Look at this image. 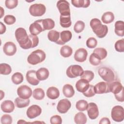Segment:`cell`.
<instances>
[{
  "label": "cell",
  "mask_w": 124,
  "mask_h": 124,
  "mask_svg": "<svg viewBox=\"0 0 124 124\" xmlns=\"http://www.w3.org/2000/svg\"><path fill=\"white\" fill-rule=\"evenodd\" d=\"M15 37L20 46L24 49L34 48L39 43V38L37 35H28L26 30L18 28L15 31Z\"/></svg>",
  "instance_id": "1"
},
{
  "label": "cell",
  "mask_w": 124,
  "mask_h": 124,
  "mask_svg": "<svg viewBox=\"0 0 124 124\" xmlns=\"http://www.w3.org/2000/svg\"><path fill=\"white\" fill-rule=\"evenodd\" d=\"M90 25L93 32L99 38H104L108 32V26L102 24L101 21L98 18H94L91 19Z\"/></svg>",
  "instance_id": "2"
},
{
  "label": "cell",
  "mask_w": 124,
  "mask_h": 124,
  "mask_svg": "<svg viewBox=\"0 0 124 124\" xmlns=\"http://www.w3.org/2000/svg\"><path fill=\"white\" fill-rule=\"evenodd\" d=\"M46 58L45 52L41 49H37L32 52L28 57L27 61L29 64L36 65L43 62Z\"/></svg>",
  "instance_id": "3"
},
{
  "label": "cell",
  "mask_w": 124,
  "mask_h": 124,
  "mask_svg": "<svg viewBox=\"0 0 124 124\" xmlns=\"http://www.w3.org/2000/svg\"><path fill=\"white\" fill-rule=\"evenodd\" d=\"M98 73L100 77L105 81L110 83L114 80L115 74L109 67L103 66L99 68Z\"/></svg>",
  "instance_id": "4"
},
{
  "label": "cell",
  "mask_w": 124,
  "mask_h": 124,
  "mask_svg": "<svg viewBox=\"0 0 124 124\" xmlns=\"http://www.w3.org/2000/svg\"><path fill=\"white\" fill-rule=\"evenodd\" d=\"M112 119L117 122H121L124 119V111L122 106L117 105L112 108L111 111Z\"/></svg>",
  "instance_id": "5"
},
{
  "label": "cell",
  "mask_w": 124,
  "mask_h": 124,
  "mask_svg": "<svg viewBox=\"0 0 124 124\" xmlns=\"http://www.w3.org/2000/svg\"><path fill=\"white\" fill-rule=\"evenodd\" d=\"M83 72V69L81 66L78 64L69 66L66 71V75L70 78H76L81 76Z\"/></svg>",
  "instance_id": "6"
},
{
  "label": "cell",
  "mask_w": 124,
  "mask_h": 124,
  "mask_svg": "<svg viewBox=\"0 0 124 124\" xmlns=\"http://www.w3.org/2000/svg\"><path fill=\"white\" fill-rule=\"evenodd\" d=\"M46 11V6L41 3L32 4L29 8L30 14L33 16H41L45 14Z\"/></svg>",
  "instance_id": "7"
},
{
  "label": "cell",
  "mask_w": 124,
  "mask_h": 124,
  "mask_svg": "<svg viewBox=\"0 0 124 124\" xmlns=\"http://www.w3.org/2000/svg\"><path fill=\"white\" fill-rule=\"evenodd\" d=\"M57 7L62 16H70L69 3L65 0H60L57 2Z\"/></svg>",
  "instance_id": "8"
},
{
  "label": "cell",
  "mask_w": 124,
  "mask_h": 124,
  "mask_svg": "<svg viewBox=\"0 0 124 124\" xmlns=\"http://www.w3.org/2000/svg\"><path fill=\"white\" fill-rule=\"evenodd\" d=\"M17 94L18 96L21 98L29 99L31 97L32 92L30 87L26 85H23L18 87L17 89Z\"/></svg>",
  "instance_id": "9"
},
{
  "label": "cell",
  "mask_w": 124,
  "mask_h": 124,
  "mask_svg": "<svg viewBox=\"0 0 124 124\" xmlns=\"http://www.w3.org/2000/svg\"><path fill=\"white\" fill-rule=\"evenodd\" d=\"M71 107L70 101L67 99H62L60 100L57 106L58 111L62 114L66 113Z\"/></svg>",
  "instance_id": "10"
},
{
  "label": "cell",
  "mask_w": 124,
  "mask_h": 124,
  "mask_svg": "<svg viewBox=\"0 0 124 124\" xmlns=\"http://www.w3.org/2000/svg\"><path fill=\"white\" fill-rule=\"evenodd\" d=\"M87 113L89 117L92 120H94L99 115V110L97 105L93 102L89 103L87 108Z\"/></svg>",
  "instance_id": "11"
},
{
  "label": "cell",
  "mask_w": 124,
  "mask_h": 124,
  "mask_svg": "<svg viewBox=\"0 0 124 124\" xmlns=\"http://www.w3.org/2000/svg\"><path fill=\"white\" fill-rule=\"evenodd\" d=\"M42 112L41 108L37 105H32L27 110V116L30 119H33L39 116Z\"/></svg>",
  "instance_id": "12"
},
{
  "label": "cell",
  "mask_w": 124,
  "mask_h": 124,
  "mask_svg": "<svg viewBox=\"0 0 124 124\" xmlns=\"http://www.w3.org/2000/svg\"><path fill=\"white\" fill-rule=\"evenodd\" d=\"M94 91L95 94H103L110 93L108 83L104 81L98 82L94 86Z\"/></svg>",
  "instance_id": "13"
},
{
  "label": "cell",
  "mask_w": 124,
  "mask_h": 124,
  "mask_svg": "<svg viewBox=\"0 0 124 124\" xmlns=\"http://www.w3.org/2000/svg\"><path fill=\"white\" fill-rule=\"evenodd\" d=\"M16 46L12 42H7L3 46L4 53L7 56H12L14 55L16 52Z\"/></svg>",
  "instance_id": "14"
},
{
  "label": "cell",
  "mask_w": 124,
  "mask_h": 124,
  "mask_svg": "<svg viewBox=\"0 0 124 124\" xmlns=\"http://www.w3.org/2000/svg\"><path fill=\"white\" fill-rule=\"evenodd\" d=\"M87 56V50L84 48H79L76 51L74 54V59L78 62H83L86 60Z\"/></svg>",
  "instance_id": "15"
},
{
  "label": "cell",
  "mask_w": 124,
  "mask_h": 124,
  "mask_svg": "<svg viewBox=\"0 0 124 124\" xmlns=\"http://www.w3.org/2000/svg\"><path fill=\"white\" fill-rule=\"evenodd\" d=\"M29 31L31 34L33 35H37L41 32L44 31L39 20L35 21L30 25Z\"/></svg>",
  "instance_id": "16"
},
{
  "label": "cell",
  "mask_w": 124,
  "mask_h": 124,
  "mask_svg": "<svg viewBox=\"0 0 124 124\" xmlns=\"http://www.w3.org/2000/svg\"><path fill=\"white\" fill-rule=\"evenodd\" d=\"M26 78L27 81L32 85H37L40 82L36 76V72L33 70L28 71L26 73Z\"/></svg>",
  "instance_id": "17"
},
{
  "label": "cell",
  "mask_w": 124,
  "mask_h": 124,
  "mask_svg": "<svg viewBox=\"0 0 124 124\" xmlns=\"http://www.w3.org/2000/svg\"><path fill=\"white\" fill-rule=\"evenodd\" d=\"M109 92L112 93L114 95L119 93L124 89V87L121 82L117 81H113L108 83Z\"/></svg>",
  "instance_id": "18"
},
{
  "label": "cell",
  "mask_w": 124,
  "mask_h": 124,
  "mask_svg": "<svg viewBox=\"0 0 124 124\" xmlns=\"http://www.w3.org/2000/svg\"><path fill=\"white\" fill-rule=\"evenodd\" d=\"M72 34L69 31H63L60 32V40L57 44L63 45L65 43L69 42L72 38Z\"/></svg>",
  "instance_id": "19"
},
{
  "label": "cell",
  "mask_w": 124,
  "mask_h": 124,
  "mask_svg": "<svg viewBox=\"0 0 124 124\" xmlns=\"http://www.w3.org/2000/svg\"><path fill=\"white\" fill-rule=\"evenodd\" d=\"M15 105L14 103L9 100H6L3 101L0 105L1 109L5 113H11L15 109Z\"/></svg>",
  "instance_id": "20"
},
{
  "label": "cell",
  "mask_w": 124,
  "mask_h": 124,
  "mask_svg": "<svg viewBox=\"0 0 124 124\" xmlns=\"http://www.w3.org/2000/svg\"><path fill=\"white\" fill-rule=\"evenodd\" d=\"M89 82L85 79L80 78L76 83V88L79 92L83 93L89 87Z\"/></svg>",
  "instance_id": "21"
},
{
  "label": "cell",
  "mask_w": 124,
  "mask_h": 124,
  "mask_svg": "<svg viewBox=\"0 0 124 124\" xmlns=\"http://www.w3.org/2000/svg\"><path fill=\"white\" fill-rule=\"evenodd\" d=\"M44 31L50 30L55 26V22L51 18H46L39 20Z\"/></svg>",
  "instance_id": "22"
},
{
  "label": "cell",
  "mask_w": 124,
  "mask_h": 124,
  "mask_svg": "<svg viewBox=\"0 0 124 124\" xmlns=\"http://www.w3.org/2000/svg\"><path fill=\"white\" fill-rule=\"evenodd\" d=\"M47 97L50 99H57L60 96V91L55 87H49L46 91Z\"/></svg>",
  "instance_id": "23"
},
{
  "label": "cell",
  "mask_w": 124,
  "mask_h": 124,
  "mask_svg": "<svg viewBox=\"0 0 124 124\" xmlns=\"http://www.w3.org/2000/svg\"><path fill=\"white\" fill-rule=\"evenodd\" d=\"M49 75L48 69L45 67L40 68L36 71V76L37 78L40 80H45L46 79Z\"/></svg>",
  "instance_id": "24"
},
{
  "label": "cell",
  "mask_w": 124,
  "mask_h": 124,
  "mask_svg": "<svg viewBox=\"0 0 124 124\" xmlns=\"http://www.w3.org/2000/svg\"><path fill=\"white\" fill-rule=\"evenodd\" d=\"M115 34L121 37L124 35V22L121 20L117 21L115 23Z\"/></svg>",
  "instance_id": "25"
},
{
  "label": "cell",
  "mask_w": 124,
  "mask_h": 124,
  "mask_svg": "<svg viewBox=\"0 0 124 124\" xmlns=\"http://www.w3.org/2000/svg\"><path fill=\"white\" fill-rule=\"evenodd\" d=\"M62 93L66 97L71 98L74 96L75 90L71 84H66L63 86Z\"/></svg>",
  "instance_id": "26"
},
{
  "label": "cell",
  "mask_w": 124,
  "mask_h": 124,
  "mask_svg": "<svg viewBox=\"0 0 124 124\" xmlns=\"http://www.w3.org/2000/svg\"><path fill=\"white\" fill-rule=\"evenodd\" d=\"M30 100L29 99H23L19 97H16L15 100V104L18 108H25L29 106Z\"/></svg>",
  "instance_id": "27"
},
{
  "label": "cell",
  "mask_w": 124,
  "mask_h": 124,
  "mask_svg": "<svg viewBox=\"0 0 124 124\" xmlns=\"http://www.w3.org/2000/svg\"><path fill=\"white\" fill-rule=\"evenodd\" d=\"M60 33L55 30H51L47 33V38L49 41L57 44L60 40Z\"/></svg>",
  "instance_id": "28"
},
{
  "label": "cell",
  "mask_w": 124,
  "mask_h": 124,
  "mask_svg": "<svg viewBox=\"0 0 124 124\" xmlns=\"http://www.w3.org/2000/svg\"><path fill=\"white\" fill-rule=\"evenodd\" d=\"M60 23L63 28H69L72 25L70 16H62L60 17Z\"/></svg>",
  "instance_id": "29"
},
{
  "label": "cell",
  "mask_w": 124,
  "mask_h": 124,
  "mask_svg": "<svg viewBox=\"0 0 124 124\" xmlns=\"http://www.w3.org/2000/svg\"><path fill=\"white\" fill-rule=\"evenodd\" d=\"M89 0H72L71 3L73 5L77 8H87L90 5Z\"/></svg>",
  "instance_id": "30"
},
{
  "label": "cell",
  "mask_w": 124,
  "mask_h": 124,
  "mask_svg": "<svg viewBox=\"0 0 124 124\" xmlns=\"http://www.w3.org/2000/svg\"><path fill=\"white\" fill-rule=\"evenodd\" d=\"M87 121L86 115L82 112H79L75 115L74 121L77 124H84L86 123Z\"/></svg>",
  "instance_id": "31"
},
{
  "label": "cell",
  "mask_w": 124,
  "mask_h": 124,
  "mask_svg": "<svg viewBox=\"0 0 124 124\" xmlns=\"http://www.w3.org/2000/svg\"><path fill=\"white\" fill-rule=\"evenodd\" d=\"M114 20V15L111 12H107L104 13L101 17V20L105 24H109Z\"/></svg>",
  "instance_id": "32"
},
{
  "label": "cell",
  "mask_w": 124,
  "mask_h": 124,
  "mask_svg": "<svg viewBox=\"0 0 124 124\" xmlns=\"http://www.w3.org/2000/svg\"><path fill=\"white\" fill-rule=\"evenodd\" d=\"M93 53L100 60H102L106 58L107 56V51L103 47H97L95 48Z\"/></svg>",
  "instance_id": "33"
},
{
  "label": "cell",
  "mask_w": 124,
  "mask_h": 124,
  "mask_svg": "<svg viewBox=\"0 0 124 124\" xmlns=\"http://www.w3.org/2000/svg\"><path fill=\"white\" fill-rule=\"evenodd\" d=\"M73 53L72 48L67 45L62 46L60 49V54L64 58H68L71 56Z\"/></svg>",
  "instance_id": "34"
},
{
  "label": "cell",
  "mask_w": 124,
  "mask_h": 124,
  "mask_svg": "<svg viewBox=\"0 0 124 124\" xmlns=\"http://www.w3.org/2000/svg\"><path fill=\"white\" fill-rule=\"evenodd\" d=\"M33 97L37 100H41L45 97V93L44 91L40 88L35 89L32 92Z\"/></svg>",
  "instance_id": "35"
},
{
  "label": "cell",
  "mask_w": 124,
  "mask_h": 124,
  "mask_svg": "<svg viewBox=\"0 0 124 124\" xmlns=\"http://www.w3.org/2000/svg\"><path fill=\"white\" fill-rule=\"evenodd\" d=\"M11 80L13 83L16 85H18L23 82L24 78L21 73L16 72L12 75L11 77Z\"/></svg>",
  "instance_id": "36"
},
{
  "label": "cell",
  "mask_w": 124,
  "mask_h": 124,
  "mask_svg": "<svg viewBox=\"0 0 124 124\" xmlns=\"http://www.w3.org/2000/svg\"><path fill=\"white\" fill-rule=\"evenodd\" d=\"M12 72V68L10 65L5 63L0 64V73L1 75H9Z\"/></svg>",
  "instance_id": "37"
},
{
  "label": "cell",
  "mask_w": 124,
  "mask_h": 124,
  "mask_svg": "<svg viewBox=\"0 0 124 124\" xmlns=\"http://www.w3.org/2000/svg\"><path fill=\"white\" fill-rule=\"evenodd\" d=\"M88 103L85 100H79L77 102L76 107L80 111H83L87 109Z\"/></svg>",
  "instance_id": "38"
},
{
  "label": "cell",
  "mask_w": 124,
  "mask_h": 124,
  "mask_svg": "<svg viewBox=\"0 0 124 124\" xmlns=\"http://www.w3.org/2000/svg\"><path fill=\"white\" fill-rule=\"evenodd\" d=\"M94 73L90 70L83 71L82 74L80 76V78H83L87 80L89 82L91 81L94 78Z\"/></svg>",
  "instance_id": "39"
},
{
  "label": "cell",
  "mask_w": 124,
  "mask_h": 124,
  "mask_svg": "<svg viewBox=\"0 0 124 124\" xmlns=\"http://www.w3.org/2000/svg\"><path fill=\"white\" fill-rule=\"evenodd\" d=\"M85 28V23L83 21L78 20L76 22L74 26V30L76 33H80L82 32Z\"/></svg>",
  "instance_id": "40"
},
{
  "label": "cell",
  "mask_w": 124,
  "mask_h": 124,
  "mask_svg": "<svg viewBox=\"0 0 124 124\" xmlns=\"http://www.w3.org/2000/svg\"><path fill=\"white\" fill-rule=\"evenodd\" d=\"M115 50L119 52L124 51V39H121L116 42L114 45Z\"/></svg>",
  "instance_id": "41"
},
{
  "label": "cell",
  "mask_w": 124,
  "mask_h": 124,
  "mask_svg": "<svg viewBox=\"0 0 124 124\" xmlns=\"http://www.w3.org/2000/svg\"><path fill=\"white\" fill-rule=\"evenodd\" d=\"M101 61L93 53H92L90 56L89 62L93 65H98L100 63Z\"/></svg>",
  "instance_id": "42"
},
{
  "label": "cell",
  "mask_w": 124,
  "mask_h": 124,
  "mask_svg": "<svg viewBox=\"0 0 124 124\" xmlns=\"http://www.w3.org/2000/svg\"><path fill=\"white\" fill-rule=\"evenodd\" d=\"M97 41L94 37H90L86 41V46L88 48H93L96 46Z\"/></svg>",
  "instance_id": "43"
},
{
  "label": "cell",
  "mask_w": 124,
  "mask_h": 124,
  "mask_svg": "<svg viewBox=\"0 0 124 124\" xmlns=\"http://www.w3.org/2000/svg\"><path fill=\"white\" fill-rule=\"evenodd\" d=\"M18 2L17 0H6L5 4L8 9H13L17 6Z\"/></svg>",
  "instance_id": "44"
},
{
  "label": "cell",
  "mask_w": 124,
  "mask_h": 124,
  "mask_svg": "<svg viewBox=\"0 0 124 124\" xmlns=\"http://www.w3.org/2000/svg\"><path fill=\"white\" fill-rule=\"evenodd\" d=\"M82 93L86 97H93L95 94V93L94 91V86L91 84H90L89 87L87 89V90Z\"/></svg>",
  "instance_id": "45"
},
{
  "label": "cell",
  "mask_w": 124,
  "mask_h": 124,
  "mask_svg": "<svg viewBox=\"0 0 124 124\" xmlns=\"http://www.w3.org/2000/svg\"><path fill=\"white\" fill-rule=\"evenodd\" d=\"M4 22L7 25H12L14 24L16 21V17L11 15H8L4 16Z\"/></svg>",
  "instance_id": "46"
},
{
  "label": "cell",
  "mask_w": 124,
  "mask_h": 124,
  "mask_svg": "<svg viewBox=\"0 0 124 124\" xmlns=\"http://www.w3.org/2000/svg\"><path fill=\"white\" fill-rule=\"evenodd\" d=\"M12 121V117L9 114H4L0 118V122L2 124H11Z\"/></svg>",
  "instance_id": "47"
},
{
  "label": "cell",
  "mask_w": 124,
  "mask_h": 124,
  "mask_svg": "<svg viewBox=\"0 0 124 124\" xmlns=\"http://www.w3.org/2000/svg\"><path fill=\"white\" fill-rule=\"evenodd\" d=\"M50 123L51 124H61L62 123V119L60 115H55L50 118Z\"/></svg>",
  "instance_id": "48"
},
{
  "label": "cell",
  "mask_w": 124,
  "mask_h": 124,
  "mask_svg": "<svg viewBox=\"0 0 124 124\" xmlns=\"http://www.w3.org/2000/svg\"><path fill=\"white\" fill-rule=\"evenodd\" d=\"M116 99L119 102H123L124 101V89L121 91V92H120L119 93L114 95Z\"/></svg>",
  "instance_id": "49"
},
{
  "label": "cell",
  "mask_w": 124,
  "mask_h": 124,
  "mask_svg": "<svg viewBox=\"0 0 124 124\" xmlns=\"http://www.w3.org/2000/svg\"><path fill=\"white\" fill-rule=\"evenodd\" d=\"M99 124H110V121L107 117L102 118L99 121Z\"/></svg>",
  "instance_id": "50"
},
{
  "label": "cell",
  "mask_w": 124,
  "mask_h": 124,
  "mask_svg": "<svg viewBox=\"0 0 124 124\" xmlns=\"http://www.w3.org/2000/svg\"><path fill=\"white\" fill-rule=\"evenodd\" d=\"M0 34H2L6 31V28L5 25H4L2 22H0Z\"/></svg>",
  "instance_id": "51"
},
{
  "label": "cell",
  "mask_w": 124,
  "mask_h": 124,
  "mask_svg": "<svg viewBox=\"0 0 124 124\" xmlns=\"http://www.w3.org/2000/svg\"><path fill=\"white\" fill-rule=\"evenodd\" d=\"M0 18H2L3 14H4V10L3 9L2 7H0Z\"/></svg>",
  "instance_id": "52"
},
{
  "label": "cell",
  "mask_w": 124,
  "mask_h": 124,
  "mask_svg": "<svg viewBox=\"0 0 124 124\" xmlns=\"http://www.w3.org/2000/svg\"><path fill=\"white\" fill-rule=\"evenodd\" d=\"M27 123V122H25V121H24L23 120H19L17 122V124H23V123Z\"/></svg>",
  "instance_id": "53"
},
{
  "label": "cell",
  "mask_w": 124,
  "mask_h": 124,
  "mask_svg": "<svg viewBox=\"0 0 124 124\" xmlns=\"http://www.w3.org/2000/svg\"><path fill=\"white\" fill-rule=\"evenodd\" d=\"M0 95H1L0 99L1 100L2 99V98L4 96V93L3 92V91L2 90H0Z\"/></svg>",
  "instance_id": "54"
}]
</instances>
